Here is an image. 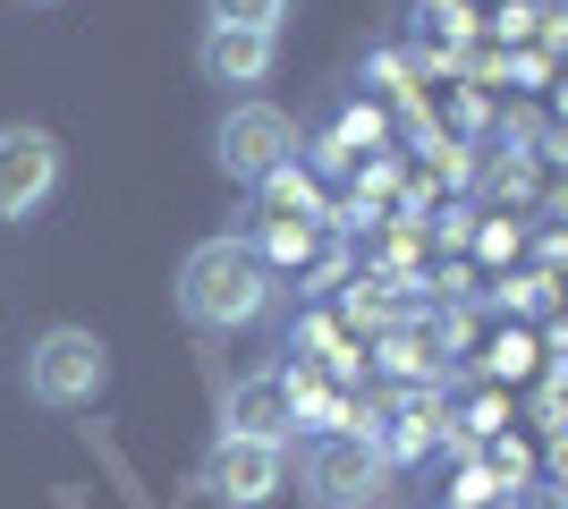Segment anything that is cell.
<instances>
[{"instance_id": "cell-6", "label": "cell", "mask_w": 568, "mask_h": 509, "mask_svg": "<svg viewBox=\"0 0 568 509\" xmlns=\"http://www.w3.org/2000/svg\"><path fill=\"white\" fill-rule=\"evenodd\" d=\"M382 485V450L365 434H323L306 450V492L323 509H348V501H365V492Z\"/></svg>"}, {"instance_id": "cell-1", "label": "cell", "mask_w": 568, "mask_h": 509, "mask_svg": "<svg viewBox=\"0 0 568 509\" xmlns=\"http://www.w3.org/2000/svg\"><path fill=\"white\" fill-rule=\"evenodd\" d=\"M263 306H272V272H263L255 246L213 238L179 264V315H187L195 332H246Z\"/></svg>"}, {"instance_id": "cell-9", "label": "cell", "mask_w": 568, "mask_h": 509, "mask_svg": "<svg viewBox=\"0 0 568 509\" xmlns=\"http://www.w3.org/2000/svg\"><path fill=\"white\" fill-rule=\"evenodd\" d=\"M204 9H213V26H246V34H281L297 0H204Z\"/></svg>"}, {"instance_id": "cell-2", "label": "cell", "mask_w": 568, "mask_h": 509, "mask_svg": "<svg viewBox=\"0 0 568 509\" xmlns=\"http://www.w3.org/2000/svg\"><path fill=\"white\" fill-rule=\"evenodd\" d=\"M102 383H111V348L77 323H51L26 348V399H43V408H94Z\"/></svg>"}, {"instance_id": "cell-5", "label": "cell", "mask_w": 568, "mask_h": 509, "mask_svg": "<svg viewBox=\"0 0 568 509\" xmlns=\"http://www.w3.org/2000/svg\"><path fill=\"white\" fill-rule=\"evenodd\" d=\"M281 476H288V450H281V441H237V434H221L213 459H204V492L230 501V509H263L272 492H281Z\"/></svg>"}, {"instance_id": "cell-10", "label": "cell", "mask_w": 568, "mask_h": 509, "mask_svg": "<svg viewBox=\"0 0 568 509\" xmlns=\"http://www.w3.org/2000/svg\"><path fill=\"white\" fill-rule=\"evenodd\" d=\"M306 246H314V221H306V213H288V221H272V230H263V255H281V264H297Z\"/></svg>"}, {"instance_id": "cell-8", "label": "cell", "mask_w": 568, "mask_h": 509, "mask_svg": "<svg viewBox=\"0 0 568 509\" xmlns=\"http://www.w3.org/2000/svg\"><path fill=\"white\" fill-rule=\"evenodd\" d=\"M195 69L213 77V85H263V77L281 69V34H246V26H204V43H195Z\"/></svg>"}, {"instance_id": "cell-12", "label": "cell", "mask_w": 568, "mask_h": 509, "mask_svg": "<svg viewBox=\"0 0 568 509\" xmlns=\"http://www.w3.org/2000/svg\"><path fill=\"white\" fill-rule=\"evenodd\" d=\"M348 509H374V501H348Z\"/></svg>"}, {"instance_id": "cell-11", "label": "cell", "mask_w": 568, "mask_h": 509, "mask_svg": "<svg viewBox=\"0 0 568 509\" xmlns=\"http://www.w3.org/2000/svg\"><path fill=\"white\" fill-rule=\"evenodd\" d=\"M26 9H51V0H26Z\"/></svg>"}, {"instance_id": "cell-4", "label": "cell", "mask_w": 568, "mask_h": 509, "mask_svg": "<svg viewBox=\"0 0 568 509\" xmlns=\"http://www.w3.org/2000/svg\"><path fill=\"white\" fill-rule=\"evenodd\" d=\"M51 187H60V136L51 128H0V221L43 213Z\"/></svg>"}, {"instance_id": "cell-3", "label": "cell", "mask_w": 568, "mask_h": 509, "mask_svg": "<svg viewBox=\"0 0 568 509\" xmlns=\"http://www.w3.org/2000/svg\"><path fill=\"white\" fill-rule=\"evenodd\" d=\"M213 153H221V170H230L237 187H272V179L297 162V120L272 111V102H237L230 120H221Z\"/></svg>"}, {"instance_id": "cell-7", "label": "cell", "mask_w": 568, "mask_h": 509, "mask_svg": "<svg viewBox=\"0 0 568 509\" xmlns=\"http://www.w3.org/2000/svg\"><path fill=\"white\" fill-rule=\"evenodd\" d=\"M221 434L288 441V434H297V383H288V374H246V383H230V399H221Z\"/></svg>"}]
</instances>
